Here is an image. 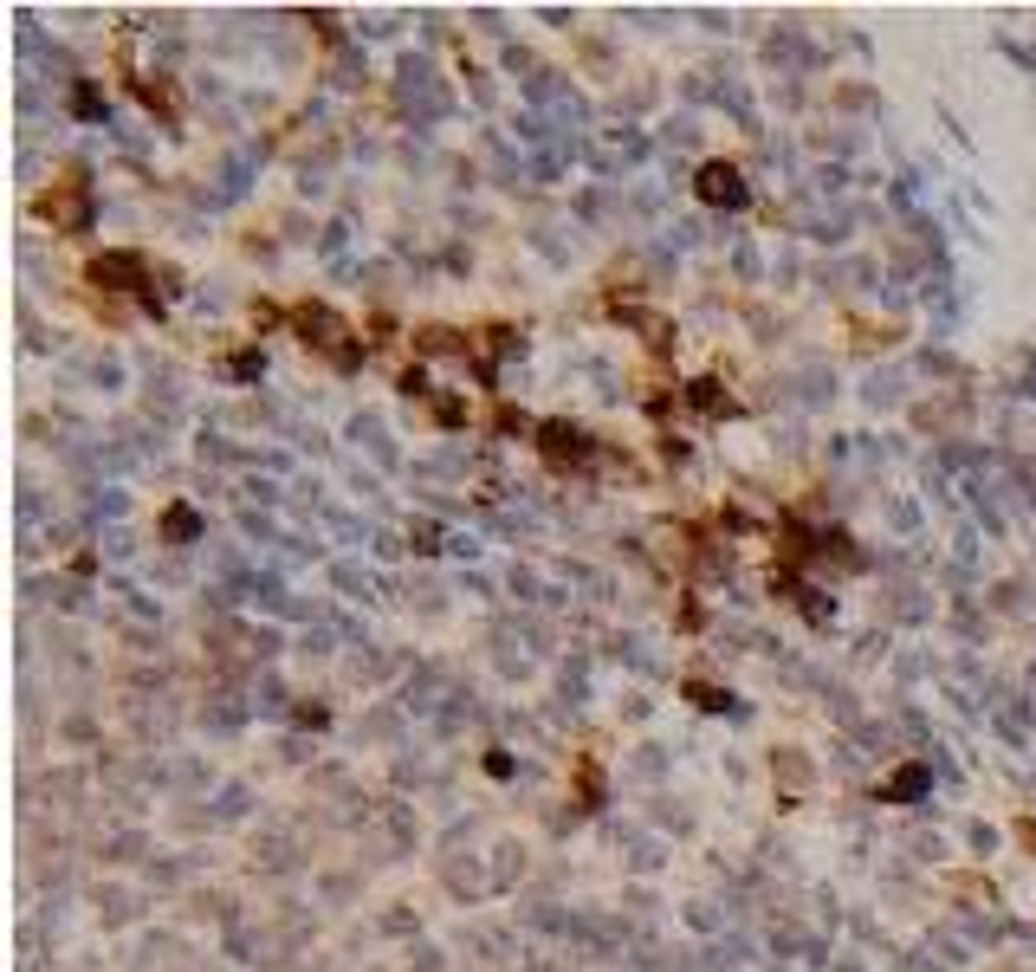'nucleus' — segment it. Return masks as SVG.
<instances>
[{
	"label": "nucleus",
	"mask_w": 1036,
	"mask_h": 972,
	"mask_svg": "<svg viewBox=\"0 0 1036 972\" xmlns=\"http://www.w3.org/2000/svg\"><path fill=\"white\" fill-rule=\"evenodd\" d=\"M700 195L706 201H739V176H733L726 162H713V169L700 176Z\"/></svg>",
	"instance_id": "nucleus-1"
}]
</instances>
